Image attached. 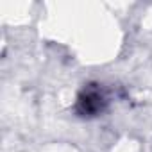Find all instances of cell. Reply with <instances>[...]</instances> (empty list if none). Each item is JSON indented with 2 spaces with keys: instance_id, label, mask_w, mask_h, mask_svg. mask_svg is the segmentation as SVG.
<instances>
[{
  "instance_id": "cell-1",
  "label": "cell",
  "mask_w": 152,
  "mask_h": 152,
  "mask_svg": "<svg viewBox=\"0 0 152 152\" xmlns=\"http://www.w3.org/2000/svg\"><path fill=\"white\" fill-rule=\"evenodd\" d=\"M106 104V99L102 95V91L95 86L88 88L83 91V95L79 97V104H77V109L81 115H95L99 111H102Z\"/></svg>"
}]
</instances>
